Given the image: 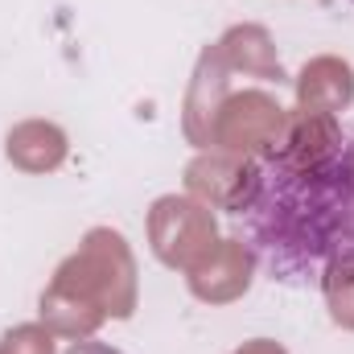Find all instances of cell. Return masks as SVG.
Instances as JSON below:
<instances>
[{"mask_svg":"<svg viewBox=\"0 0 354 354\" xmlns=\"http://www.w3.org/2000/svg\"><path fill=\"white\" fill-rule=\"evenodd\" d=\"M351 4H354V0H351Z\"/></svg>","mask_w":354,"mask_h":354,"instance_id":"cell-2","label":"cell"},{"mask_svg":"<svg viewBox=\"0 0 354 354\" xmlns=\"http://www.w3.org/2000/svg\"><path fill=\"white\" fill-rule=\"evenodd\" d=\"M227 218L276 284L326 288L330 272L354 264V132L260 157Z\"/></svg>","mask_w":354,"mask_h":354,"instance_id":"cell-1","label":"cell"}]
</instances>
